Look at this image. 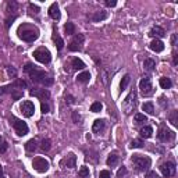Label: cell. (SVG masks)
<instances>
[{
    "label": "cell",
    "instance_id": "obj_47",
    "mask_svg": "<svg viewBox=\"0 0 178 178\" xmlns=\"http://www.w3.org/2000/svg\"><path fill=\"white\" fill-rule=\"evenodd\" d=\"M106 6L107 7H114V6H117V2L116 0H106Z\"/></svg>",
    "mask_w": 178,
    "mask_h": 178
},
{
    "label": "cell",
    "instance_id": "obj_26",
    "mask_svg": "<svg viewBox=\"0 0 178 178\" xmlns=\"http://www.w3.org/2000/svg\"><path fill=\"white\" fill-rule=\"evenodd\" d=\"M142 110H143L145 113H148V114H154V106L152 102H146L142 105Z\"/></svg>",
    "mask_w": 178,
    "mask_h": 178
},
{
    "label": "cell",
    "instance_id": "obj_42",
    "mask_svg": "<svg viewBox=\"0 0 178 178\" xmlns=\"http://www.w3.org/2000/svg\"><path fill=\"white\" fill-rule=\"evenodd\" d=\"M11 98L14 100H18L20 98H22V92H21V90H18V92H14V90H13V92H11Z\"/></svg>",
    "mask_w": 178,
    "mask_h": 178
},
{
    "label": "cell",
    "instance_id": "obj_5",
    "mask_svg": "<svg viewBox=\"0 0 178 178\" xmlns=\"http://www.w3.org/2000/svg\"><path fill=\"white\" fill-rule=\"evenodd\" d=\"M10 122H11L13 127H14L18 137H24V135L28 134V125H27V122H24L22 120H18V118H15L11 116Z\"/></svg>",
    "mask_w": 178,
    "mask_h": 178
},
{
    "label": "cell",
    "instance_id": "obj_40",
    "mask_svg": "<svg viewBox=\"0 0 178 178\" xmlns=\"http://www.w3.org/2000/svg\"><path fill=\"white\" fill-rule=\"evenodd\" d=\"M99 178H111V174H110V171H107V170H103V171H100Z\"/></svg>",
    "mask_w": 178,
    "mask_h": 178
},
{
    "label": "cell",
    "instance_id": "obj_48",
    "mask_svg": "<svg viewBox=\"0 0 178 178\" xmlns=\"http://www.w3.org/2000/svg\"><path fill=\"white\" fill-rule=\"evenodd\" d=\"M73 120H74V122H78L79 120H81L78 111H73Z\"/></svg>",
    "mask_w": 178,
    "mask_h": 178
},
{
    "label": "cell",
    "instance_id": "obj_1",
    "mask_svg": "<svg viewBox=\"0 0 178 178\" xmlns=\"http://www.w3.org/2000/svg\"><path fill=\"white\" fill-rule=\"evenodd\" d=\"M24 71L28 74V75L31 77V79L34 81V82H38V84H42L43 86H51L54 82L53 77L49 75V74H46L45 71L42 70H38L36 66H34L32 63H27L24 67Z\"/></svg>",
    "mask_w": 178,
    "mask_h": 178
},
{
    "label": "cell",
    "instance_id": "obj_53",
    "mask_svg": "<svg viewBox=\"0 0 178 178\" xmlns=\"http://www.w3.org/2000/svg\"><path fill=\"white\" fill-rule=\"evenodd\" d=\"M0 178H4V175H3V168H2V166H0Z\"/></svg>",
    "mask_w": 178,
    "mask_h": 178
},
{
    "label": "cell",
    "instance_id": "obj_30",
    "mask_svg": "<svg viewBox=\"0 0 178 178\" xmlns=\"http://www.w3.org/2000/svg\"><path fill=\"white\" fill-rule=\"evenodd\" d=\"M146 121H148V118H146V116H145V114H142V113L135 114V117H134L135 124H142V122H146Z\"/></svg>",
    "mask_w": 178,
    "mask_h": 178
},
{
    "label": "cell",
    "instance_id": "obj_3",
    "mask_svg": "<svg viewBox=\"0 0 178 178\" xmlns=\"http://www.w3.org/2000/svg\"><path fill=\"white\" fill-rule=\"evenodd\" d=\"M132 163L137 167L138 171H146L152 164V160L148 156H142V154H134L132 156Z\"/></svg>",
    "mask_w": 178,
    "mask_h": 178
},
{
    "label": "cell",
    "instance_id": "obj_7",
    "mask_svg": "<svg viewBox=\"0 0 178 178\" xmlns=\"http://www.w3.org/2000/svg\"><path fill=\"white\" fill-rule=\"evenodd\" d=\"M84 40H85V36H84L82 34H77L73 38V40L70 42L68 50L70 51H79L81 49H82V46H81V45L84 43Z\"/></svg>",
    "mask_w": 178,
    "mask_h": 178
},
{
    "label": "cell",
    "instance_id": "obj_11",
    "mask_svg": "<svg viewBox=\"0 0 178 178\" xmlns=\"http://www.w3.org/2000/svg\"><path fill=\"white\" fill-rule=\"evenodd\" d=\"M21 111H22V114L25 116V117H32L34 116V113H35V106H34V103L31 102V100H25V102H22V105H21Z\"/></svg>",
    "mask_w": 178,
    "mask_h": 178
},
{
    "label": "cell",
    "instance_id": "obj_51",
    "mask_svg": "<svg viewBox=\"0 0 178 178\" xmlns=\"http://www.w3.org/2000/svg\"><path fill=\"white\" fill-rule=\"evenodd\" d=\"M171 45H173V46H175V45H177V35L175 34L171 36Z\"/></svg>",
    "mask_w": 178,
    "mask_h": 178
},
{
    "label": "cell",
    "instance_id": "obj_16",
    "mask_svg": "<svg viewBox=\"0 0 178 178\" xmlns=\"http://www.w3.org/2000/svg\"><path fill=\"white\" fill-rule=\"evenodd\" d=\"M64 164H66V167H68V168H74L75 167V163H77V156L74 153H70L68 156L66 157V160L63 161Z\"/></svg>",
    "mask_w": 178,
    "mask_h": 178
},
{
    "label": "cell",
    "instance_id": "obj_54",
    "mask_svg": "<svg viewBox=\"0 0 178 178\" xmlns=\"http://www.w3.org/2000/svg\"><path fill=\"white\" fill-rule=\"evenodd\" d=\"M0 143H3V137L0 135Z\"/></svg>",
    "mask_w": 178,
    "mask_h": 178
},
{
    "label": "cell",
    "instance_id": "obj_39",
    "mask_svg": "<svg viewBox=\"0 0 178 178\" xmlns=\"http://www.w3.org/2000/svg\"><path fill=\"white\" fill-rule=\"evenodd\" d=\"M40 109H42V113H43V114H46V113H49V111H50V107H49V105H47L46 102H42Z\"/></svg>",
    "mask_w": 178,
    "mask_h": 178
},
{
    "label": "cell",
    "instance_id": "obj_49",
    "mask_svg": "<svg viewBox=\"0 0 178 178\" xmlns=\"http://www.w3.org/2000/svg\"><path fill=\"white\" fill-rule=\"evenodd\" d=\"M6 150H7V143H6V142H3V143L0 145V154H3Z\"/></svg>",
    "mask_w": 178,
    "mask_h": 178
},
{
    "label": "cell",
    "instance_id": "obj_27",
    "mask_svg": "<svg viewBox=\"0 0 178 178\" xmlns=\"http://www.w3.org/2000/svg\"><path fill=\"white\" fill-rule=\"evenodd\" d=\"M168 120H170V122L174 125V127H177V125H178V111H177V110H173V111L170 113Z\"/></svg>",
    "mask_w": 178,
    "mask_h": 178
},
{
    "label": "cell",
    "instance_id": "obj_19",
    "mask_svg": "<svg viewBox=\"0 0 178 178\" xmlns=\"http://www.w3.org/2000/svg\"><path fill=\"white\" fill-rule=\"evenodd\" d=\"M71 66H73V68L75 70H84L85 68V63H84L81 59H78V57H74L73 60H71Z\"/></svg>",
    "mask_w": 178,
    "mask_h": 178
},
{
    "label": "cell",
    "instance_id": "obj_33",
    "mask_svg": "<svg viewBox=\"0 0 178 178\" xmlns=\"http://www.w3.org/2000/svg\"><path fill=\"white\" fill-rule=\"evenodd\" d=\"M25 149H27L28 152H34L35 149H36V141H35V139L28 141L27 143H25Z\"/></svg>",
    "mask_w": 178,
    "mask_h": 178
},
{
    "label": "cell",
    "instance_id": "obj_44",
    "mask_svg": "<svg viewBox=\"0 0 178 178\" xmlns=\"http://www.w3.org/2000/svg\"><path fill=\"white\" fill-rule=\"evenodd\" d=\"M30 11H34L35 14H38V13H39V7L35 6L34 3H30Z\"/></svg>",
    "mask_w": 178,
    "mask_h": 178
},
{
    "label": "cell",
    "instance_id": "obj_23",
    "mask_svg": "<svg viewBox=\"0 0 178 178\" xmlns=\"http://www.w3.org/2000/svg\"><path fill=\"white\" fill-rule=\"evenodd\" d=\"M139 134H141V137L142 138H150L152 137V134H153V128L150 127V125H146V127H143V128H141V131H139Z\"/></svg>",
    "mask_w": 178,
    "mask_h": 178
},
{
    "label": "cell",
    "instance_id": "obj_9",
    "mask_svg": "<svg viewBox=\"0 0 178 178\" xmlns=\"http://www.w3.org/2000/svg\"><path fill=\"white\" fill-rule=\"evenodd\" d=\"M160 171L164 177H167V178L173 177L174 174H175V164H174L173 161H166V163H163L160 166Z\"/></svg>",
    "mask_w": 178,
    "mask_h": 178
},
{
    "label": "cell",
    "instance_id": "obj_29",
    "mask_svg": "<svg viewBox=\"0 0 178 178\" xmlns=\"http://www.w3.org/2000/svg\"><path fill=\"white\" fill-rule=\"evenodd\" d=\"M143 67L148 71H152L154 67H156V61H154L153 59H146V60H145V63H143Z\"/></svg>",
    "mask_w": 178,
    "mask_h": 178
},
{
    "label": "cell",
    "instance_id": "obj_14",
    "mask_svg": "<svg viewBox=\"0 0 178 178\" xmlns=\"http://www.w3.org/2000/svg\"><path fill=\"white\" fill-rule=\"evenodd\" d=\"M49 15L56 21L60 20L61 14H60V8H59V4H57V3H53V4L49 7Z\"/></svg>",
    "mask_w": 178,
    "mask_h": 178
},
{
    "label": "cell",
    "instance_id": "obj_6",
    "mask_svg": "<svg viewBox=\"0 0 178 178\" xmlns=\"http://www.w3.org/2000/svg\"><path fill=\"white\" fill-rule=\"evenodd\" d=\"M32 166L34 168L38 171V173H46L47 170H49V161L46 160V159L43 157H35L34 161H32Z\"/></svg>",
    "mask_w": 178,
    "mask_h": 178
},
{
    "label": "cell",
    "instance_id": "obj_2",
    "mask_svg": "<svg viewBox=\"0 0 178 178\" xmlns=\"http://www.w3.org/2000/svg\"><path fill=\"white\" fill-rule=\"evenodd\" d=\"M18 36H20L22 40H25V42H34V40L38 39L39 32H38V30H34V28L21 27L20 30H18Z\"/></svg>",
    "mask_w": 178,
    "mask_h": 178
},
{
    "label": "cell",
    "instance_id": "obj_21",
    "mask_svg": "<svg viewBox=\"0 0 178 178\" xmlns=\"http://www.w3.org/2000/svg\"><path fill=\"white\" fill-rule=\"evenodd\" d=\"M106 163H107L109 167H116V166H117V163H118V156H117V153H116V152H114V153H110Z\"/></svg>",
    "mask_w": 178,
    "mask_h": 178
},
{
    "label": "cell",
    "instance_id": "obj_32",
    "mask_svg": "<svg viewBox=\"0 0 178 178\" xmlns=\"http://www.w3.org/2000/svg\"><path fill=\"white\" fill-rule=\"evenodd\" d=\"M129 81H131V77H129L128 74H127V75H124V78H122V79H121V82H120V89L124 90V89L128 86Z\"/></svg>",
    "mask_w": 178,
    "mask_h": 178
},
{
    "label": "cell",
    "instance_id": "obj_25",
    "mask_svg": "<svg viewBox=\"0 0 178 178\" xmlns=\"http://www.w3.org/2000/svg\"><path fill=\"white\" fill-rule=\"evenodd\" d=\"M159 84H160V86H161L163 89H170L171 86H173V82H171V79L167 78V77H163V78H160Z\"/></svg>",
    "mask_w": 178,
    "mask_h": 178
},
{
    "label": "cell",
    "instance_id": "obj_28",
    "mask_svg": "<svg viewBox=\"0 0 178 178\" xmlns=\"http://www.w3.org/2000/svg\"><path fill=\"white\" fill-rule=\"evenodd\" d=\"M64 31H66L67 35H74L75 34V25H74L73 22H67V24L64 25Z\"/></svg>",
    "mask_w": 178,
    "mask_h": 178
},
{
    "label": "cell",
    "instance_id": "obj_8",
    "mask_svg": "<svg viewBox=\"0 0 178 178\" xmlns=\"http://www.w3.org/2000/svg\"><path fill=\"white\" fill-rule=\"evenodd\" d=\"M157 138H159V141L160 142H171V141L175 139V132L161 127L160 131H159V134H157Z\"/></svg>",
    "mask_w": 178,
    "mask_h": 178
},
{
    "label": "cell",
    "instance_id": "obj_15",
    "mask_svg": "<svg viewBox=\"0 0 178 178\" xmlns=\"http://www.w3.org/2000/svg\"><path fill=\"white\" fill-rule=\"evenodd\" d=\"M149 47L153 51H156V53H161L164 50V43L160 39H153L150 42V45H149Z\"/></svg>",
    "mask_w": 178,
    "mask_h": 178
},
{
    "label": "cell",
    "instance_id": "obj_41",
    "mask_svg": "<svg viewBox=\"0 0 178 178\" xmlns=\"http://www.w3.org/2000/svg\"><path fill=\"white\" fill-rule=\"evenodd\" d=\"M15 8H17V3L15 2H8L7 3V10L8 11H14Z\"/></svg>",
    "mask_w": 178,
    "mask_h": 178
},
{
    "label": "cell",
    "instance_id": "obj_50",
    "mask_svg": "<svg viewBox=\"0 0 178 178\" xmlns=\"http://www.w3.org/2000/svg\"><path fill=\"white\" fill-rule=\"evenodd\" d=\"M66 102L68 103V105H73V103H75V99H74L71 95H68V96H66Z\"/></svg>",
    "mask_w": 178,
    "mask_h": 178
},
{
    "label": "cell",
    "instance_id": "obj_38",
    "mask_svg": "<svg viewBox=\"0 0 178 178\" xmlns=\"http://www.w3.org/2000/svg\"><path fill=\"white\" fill-rule=\"evenodd\" d=\"M7 74H8V77H11V78H15V75H17V70L13 68V67H7Z\"/></svg>",
    "mask_w": 178,
    "mask_h": 178
},
{
    "label": "cell",
    "instance_id": "obj_12",
    "mask_svg": "<svg viewBox=\"0 0 178 178\" xmlns=\"http://www.w3.org/2000/svg\"><path fill=\"white\" fill-rule=\"evenodd\" d=\"M139 89H141V92L143 93V95H150L152 93V81L149 77H145V78L141 79V82H139Z\"/></svg>",
    "mask_w": 178,
    "mask_h": 178
},
{
    "label": "cell",
    "instance_id": "obj_34",
    "mask_svg": "<svg viewBox=\"0 0 178 178\" xmlns=\"http://www.w3.org/2000/svg\"><path fill=\"white\" fill-rule=\"evenodd\" d=\"M102 109H103V105L100 102H95L90 106V111L92 113H99V111H102Z\"/></svg>",
    "mask_w": 178,
    "mask_h": 178
},
{
    "label": "cell",
    "instance_id": "obj_52",
    "mask_svg": "<svg viewBox=\"0 0 178 178\" xmlns=\"http://www.w3.org/2000/svg\"><path fill=\"white\" fill-rule=\"evenodd\" d=\"M173 63H174V66H177V64H178V56H177V53H173Z\"/></svg>",
    "mask_w": 178,
    "mask_h": 178
},
{
    "label": "cell",
    "instance_id": "obj_18",
    "mask_svg": "<svg viewBox=\"0 0 178 178\" xmlns=\"http://www.w3.org/2000/svg\"><path fill=\"white\" fill-rule=\"evenodd\" d=\"M149 35L150 36H157V38H163L164 35H166V32H164V30L161 27H153L150 30V32H149Z\"/></svg>",
    "mask_w": 178,
    "mask_h": 178
},
{
    "label": "cell",
    "instance_id": "obj_43",
    "mask_svg": "<svg viewBox=\"0 0 178 178\" xmlns=\"http://www.w3.org/2000/svg\"><path fill=\"white\" fill-rule=\"evenodd\" d=\"M145 178H159V174L156 173V171H148Z\"/></svg>",
    "mask_w": 178,
    "mask_h": 178
},
{
    "label": "cell",
    "instance_id": "obj_20",
    "mask_svg": "<svg viewBox=\"0 0 178 178\" xmlns=\"http://www.w3.org/2000/svg\"><path fill=\"white\" fill-rule=\"evenodd\" d=\"M107 18V11H96L95 14H93V17H92V20L93 22H100V21H103V20H106Z\"/></svg>",
    "mask_w": 178,
    "mask_h": 178
},
{
    "label": "cell",
    "instance_id": "obj_22",
    "mask_svg": "<svg viewBox=\"0 0 178 178\" xmlns=\"http://www.w3.org/2000/svg\"><path fill=\"white\" fill-rule=\"evenodd\" d=\"M89 79H90V73L89 71H82V73L78 74V77H77V81L81 82V84L89 82Z\"/></svg>",
    "mask_w": 178,
    "mask_h": 178
},
{
    "label": "cell",
    "instance_id": "obj_31",
    "mask_svg": "<svg viewBox=\"0 0 178 178\" xmlns=\"http://www.w3.org/2000/svg\"><path fill=\"white\" fill-rule=\"evenodd\" d=\"M143 142L141 141V139H134V141L129 143V148L131 149H141V148H143Z\"/></svg>",
    "mask_w": 178,
    "mask_h": 178
},
{
    "label": "cell",
    "instance_id": "obj_10",
    "mask_svg": "<svg viewBox=\"0 0 178 178\" xmlns=\"http://www.w3.org/2000/svg\"><path fill=\"white\" fill-rule=\"evenodd\" d=\"M134 107H135V93L131 92L127 98L124 99V102H122V109H124V111L128 114V113L132 111Z\"/></svg>",
    "mask_w": 178,
    "mask_h": 178
},
{
    "label": "cell",
    "instance_id": "obj_13",
    "mask_svg": "<svg viewBox=\"0 0 178 178\" xmlns=\"http://www.w3.org/2000/svg\"><path fill=\"white\" fill-rule=\"evenodd\" d=\"M30 95L35 96V98H39L42 100H47L50 98V93H49V90L47 89H31Z\"/></svg>",
    "mask_w": 178,
    "mask_h": 178
},
{
    "label": "cell",
    "instance_id": "obj_46",
    "mask_svg": "<svg viewBox=\"0 0 178 178\" xmlns=\"http://www.w3.org/2000/svg\"><path fill=\"white\" fill-rule=\"evenodd\" d=\"M15 18H17L15 15H13L11 18H7V20H6V28H10V25L13 24V21H14Z\"/></svg>",
    "mask_w": 178,
    "mask_h": 178
},
{
    "label": "cell",
    "instance_id": "obj_37",
    "mask_svg": "<svg viewBox=\"0 0 178 178\" xmlns=\"http://www.w3.org/2000/svg\"><path fill=\"white\" fill-rule=\"evenodd\" d=\"M100 78H102L103 85H107V73H106V70L100 71Z\"/></svg>",
    "mask_w": 178,
    "mask_h": 178
},
{
    "label": "cell",
    "instance_id": "obj_24",
    "mask_svg": "<svg viewBox=\"0 0 178 178\" xmlns=\"http://www.w3.org/2000/svg\"><path fill=\"white\" fill-rule=\"evenodd\" d=\"M53 42L56 43L57 50H61V49H63V46H64V40L61 39L60 35L57 34V32H54V34H53Z\"/></svg>",
    "mask_w": 178,
    "mask_h": 178
},
{
    "label": "cell",
    "instance_id": "obj_4",
    "mask_svg": "<svg viewBox=\"0 0 178 178\" xmlns=\"http://www.w3.org/2000/svg\"><path fill=\"white\" fill-rule=\"evenodd\" d=\"M34 57L36 61H39L42 64H49L51 61V53L46 47H39L34 51Z\"/></svg>",
    "mask_w": 178,
    "mask_h": 178
},
{
    "label": "cell",
    "instance_id": "obj_36",
    "mask_svg": "<svg viewBox=\"0 0 178 178\" xmlns=\"http://www.w3.org/2000/svg\"><path fill=\"white\" fill-rule=\"evenodd\" d=\"M78 175H79L81 178H86V177H89V168H88V167H81V168H79Z\"/></svg>",
    "mask_w": 178,
    "mask_h": 178
},
{
    "label": "cell",
    "instance_id": "obj_17",
    "mask_svg": "<svg viewBox=\"0 0 178 178\" xmlns=\"http://www.w3.org/2000/svg\"><path fill=\"white\" fill-rule=\"evenodd\" d=\"M105 125H106L105 120H95V122H93V125H92V131L93 132L103 131V129H105Z\"/></svg>",
    "mask_w": 178,
    "mask_h": 178
},
{
    "label": "cell",
    "instance_id": "obj_35",
    "mask_svg": "<svg viewBox=\"0 0 178 178\" xmlns=\"http://www.w3.org/2000/svg\"><path fill=\"white\" fill-rule=\"evenodd\" d=\"M50 148H51V145H50L49 139H43V141H42V143H40V149H42V150H43V152H49Z\"/></svg>",
    "mask_w": 178,
    "mask_h": 178
},
{
    "label": "cell",
    "instance_id": "obj_45",
    "mask_svg": "<svg viewBox=\"0 0 178 178\" xmlns=\"http://www.w3.org/2000/svg\"><path fill=\"white\" fill-rule=\"evenodd\" d=\"M125 173H127V170H125V167H121L118 170V173H117V178H122L125 175Z\"/></svg>",
    "mask_w": 178,
    "mask_h": 178
}]
</instances>
